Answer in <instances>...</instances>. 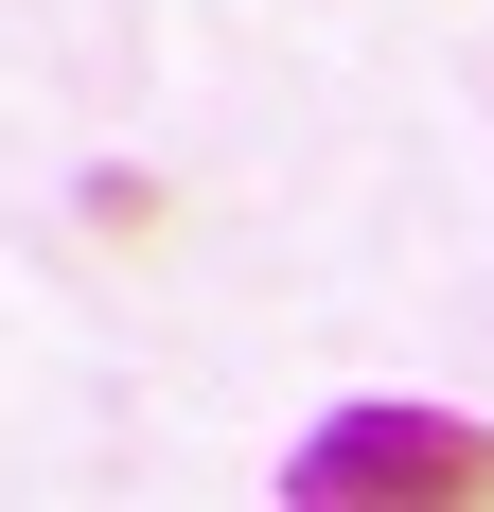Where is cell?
Masks as SVG:
<instances>
[{
    "instance_id": "obj_1",
    "label": "cell",
    "mask_w": 494,
    "mask_h": 512,
    "mask_svg": "<svg viewBox=\"0 0 494 512\" xmlns=\"http://www.w3.org/2000/svg\"><path fill=\"white\" fill-rule=\"evenodd\" d=\"M300 512H494V424L477 407H336L283 460Z\"/></svg>"
}]
</instances>
